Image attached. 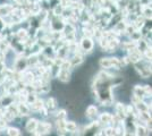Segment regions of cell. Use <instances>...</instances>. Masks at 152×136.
I'll return each mask as SVG.
<instances>
[{
    "mask_svg": "<svg viewBox=\"0 0 152 136\" xmlns=\"http://www.w3.org/2000/svg\"><path fill=\"white\" fill-rule=\"evenodd\" d=\"M65 129L67 133H73L75 134V132L78 130V125L75 121H65Z\"/></svg>",
    "mask_w": 152,
    "mask_h": 136,
    "instance_id": "cell-12",
    "label": "cell"
},
{
    "mask_svg": "<svg viewBox=\"0 0 152 136\" xmlns=\"http://www.w3.org/2000/svg\"><path fill=\"white\" fill-rule=\"evenodd\" d=\"M113 115L109 113V112H102L99 115V118H98V121L100 125H104V126H108V125H111V121H113Z\"/></svg>",
    "mask_w": 152,
    "mask_h": 136,
    "instance_id": "cell-5",
    "label": "cell"
},
{
    "mask_svg": "<svg viewBox=\"0 0 152 136\" xmlns=\"http://www.w3.org/2000/svg\"><path fill=\"white\" fill-rule=\"evenodd\" d=\"M51 127H52L51 124L48 121H39L38 127L33 134L34 135H47L51 132Z\"/></svg>",
    "mask_w": 152,
    "mask_h": 136,
    "instance_id": "cell-3",
    "label": "cell"
},
{
    "mask_svg": "<svg viewBox=\"0 0 152 136\" xmlns=\"http://www.w3.org/2000/svg\"><path fill=\"white\" fill-rule=\"evenodd\" d=\"M38 123H39V120L37 118H34V117H33V118H30V119L26 121V125H25L26 132L33 134V133L35 132V129H37V127H38Z\"/></svg>",
    "mask_w": 152,
    "mask_h": 136,
    "instance_id": "cell-6",
    "label": "cell"
},
{
    "mask_svg": "<svg viewBox=\"0 0 152 136\" xmlns=\"http://www.w3.org/2000/svg\"><path fill=\"white\" fill-rule=\"evenodd\" d=\"M78 47H80L81 50H83L84 53H90V52H92L93 48H94V42H93L92 38L83 36L80 41V43H78Z\"/></svg>",
    "mask_w": 152,
    "mask_h": 136,
    "instance_id": "cell-1",
    "label": "cell"
},
{
    "mask_svg": "<svg viewBox=\"0 0 152 136\" xmlns=\"http://www.w3.org/2000/svg\"><path fill=\"white\" fill-rule=\"evenodd\" d=\"M6 27H7V25H6V23H5V20H4V18L0 17V33L4 32Z\"/></svg>",
    "mask_w": 152,
    "mask_h": 136,
    "instance_id": "cell-17",
    "label": "cell"
},
{
    "mask_svg": "<svg viewBox=\"0 0 152 136\" xmlns=\"http://www.w3.org/2000/svg\"><path fill=\"white\" fill-rule=\"evenodd\" d=\"M28 64H27V57L23 56V53L15 59V63H14V71H17V73H23L24 71L27 69Z\"/></svg>",
    "mask_w": 152,
    "mask_h": 136,
    "instance_id": "cell-2",
    "label": "cell"
},
{
    "mask_svg": "<svg viewBox=\"0 0 152 136\" xmlns=\"http://www.w3.org/2000/svg\"><path fill=\"white\" fill-rule=\"evenodd\" d=\"M133 94L136 95L137 97H140L141 100H143V99H145V97H146L143 85H135L133 89Z\"/></svg>",
    "mask_w": 152,
    "mask_h": 136,
    "instance_id": "cell-10",
    "label": "cell"
},
{
    "mask_svg": "<svg viewBox=\"0 0 152 136\" xmlns=\"http://www.w3.org/2000/svg\"><path fill=\"white\" fill-rule=\"evenodd\" d=\"M115 110H116V116L118 117L119 119H121V120H125V119H126V113H125V104L118 102V103L115 105Z\"/></svg>",
    "mask_w": 152,
    "mask_h": 136,
    "instance_id": "cell-9",
    "label": "cell"
},
{
    "mask_svg": "<svg viewBox=\"0 0 152 136\" xmlns=\"http://www.w3.org/2000/svg\"><path fill=\"white\" fill-rule=\"evenodd\" d=\"M7 125H8V121H7L5 118H0V132L5 130V128H7Z\"/></svg>",
    "mask_w": 152,
    "mask_h": 136,
    "instance_id": "cell-16",
    "label": "cell"
},
{
    "mask_svg": "<svg viewBox=\"0 0 152 136\" xmlns=\"http://www.w3.org/2000/svg\"><path fill=\"white\" fill-rule=\"evenodd\" d=\"M45 107L50 111H55L57 109V100L55 97H48L45 101Z\"/></svg>",
    "mask_w": 152,
    "mask_h": 136,
    "instance_id": "cell-11",
    "label": "cell"
},
{
    "mask_svg": "<svg viewBox=\"0 0 152 136\" xmlns=\"http://www.w3.org/2000/svg\"><path fill=\"white\" fill-rule=\"evenodd\" d=\"M85 117L91 119V120H93L94 118H96L98 117V108H96V105L90 104L89 107L86 108V110H85Z\"/></svg>",
    "mask_w": 152,
    "mask_h": 136,
    "instance_id": "cell-7",
    "label": "cell"
},
{
    "mask_svg": "<svg viewBox=\"0 0 152 136\" xmlns=\"http://www.w3.org/2000/svg\"><path fill=\"white\" fill-rule=\"evenodd\" d=\"M6 132L9 136H19L20 135V132H19V129L17 128V127H12V126L8 127V126H7Z\"/></svg>",
    "mask_w": 152,
    "mask_h": 136,
    "instance_id": "cell-15",
    "label": "cell"
},
{
    "mask_svg": "<svg viewBox=\"0 0 152 136\" xmlns=\"http://www.w3.org/2000/svg\"><path fill=\"white\" fill-rule=\"evenodd\" d=\"M14 6L13 5H9V4H5V5H0V17H4L7 16L12 13Z\"/></svg>",
    "mask_w": 152,
    "mask_h": 136,
    "instance_id": "cell-13",
    "label": "cell"
},
{
    "mask_svg": "<svg viewBox=\"0 0 152 136\" xmlns=\"http://www.w3.org/2000/svg\"><path fill=\"white\" fill-rule=\"evenodd\" d=\"M57 78L61 83H68L70 79V69H60L57 75Z\"/></svg>",
    "mask_w": 152,
    "mask_h": 136,
    "instance_id": "cell-8",
    "label": "cell"
},
{
    "mask_svg": "<svg viewBox=\"0 0 152 136\" xmlns=\"http://www.w3.org/2000/svg\"><path fill=\"white\" fill-rule=\"evenodd\" d=\"M55 117H56V120H67V111L65 109H60L56 111Z\"/></svg>",
    "mask_w": 152,
    "mask_h": 136,
    "instance_id": "cell-14",
    "label": "cell"
},
{
    "mask_svg": "<svg viewBox=\"0 0 152 136\" xmlns=\"http://www.w3.org/2000/svg\"><path fill=\"white\" fill-rule=\"evenodd\" d=\"M17 104V110H18V115L20 117H26V116H30L31 113V109L28 107V104L26 102H16Z\"/></svg>",
    "mask_w": 152,
    "mask_h": 136,
    "instance_id": "cell-4",
    "label": "cell"
}]
</instances>
